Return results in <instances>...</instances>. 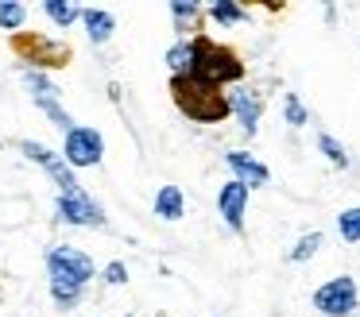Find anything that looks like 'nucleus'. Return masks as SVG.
I'll return each mask as SVG.
<instances>
[{"label": "nucleus", "mask_w": 360, "mask_h": 317, "mask_svg": "<svg viewBox=\"0 0 360 317\" xmlns=\"http://www.w3.org/2000/svg\"><path fill=\"white\" fill-rule=\"evenodd\" d=\"M47 275H51V298H55L58 309H74L86 294V286L94 283L97 267L82 247L70 244H55L47 247Z\"/></svg>", "instance_id": "f257e3e1"}, {"label": "nucleus", "mask_w": 360, "mask_h": 317, "mask_svg": "<svg viewBox=\"0 0 360 317\" xmlns=\"http://www.w3.org/2000/svg\"><path fill=\"white\" fill-rule=\"evenodd\" d=\"M171 101L186 120L194 124H221L233 116V105H229V93L221 85H210L202 77L186 74V77H171Z\"/></svg>", "instance_id": "f03ea898"}, {"label": "nucleus", "mask_w": 360, "mask_h": 317, "mask_svg": "<svg viewBox=\"0 0 360 317\" xmlns=\"http://www.w3.org/2000/svg\"><path fill=\"white\" fill-rule=\"evenodd\" d=\"M190 43H194V77H202L210 85H221V89L244 82V62L233 46L213 43L210 35H194Z\"/></svg>", "instance_id": "7ed1b4c3"}, {"label": "nucleus", "mask_w": 360, "mask_h": 317, "mask_svg": "<svg viewBox=\"0 0 360 317\" xmlns=\"http://www.w3.org/2000/svg\"><path fill=\"white\" fill-rule=\"evenodd\" d=\"M356 306H360L356 278H349V275H337L314 290V309L321 317H349V313H356Z\"/></svg>", "instance_id": "20e7f679"}, {"label": "nucleus", "mask_w": 360, "mask_h": 317, "mask_svg": "<svg viewBox=\"0 0 360 317\" xmlns=\"http://www.w3.org/2000/svg\"><path fill=\"white\" fill-rule=\"evenodd\" d=\"M20 151H24V159L39 162L43 170L51 174V182L58 186V193H70V190H82L78 178H74V167L63 159V151H51L47 143H39V139H20Z\"/></svg>", "instance_id": "39448f33"}, {"label": "nucleus", "mask_w": 360, "mask_h": 317, "mask_svg": "<svg viewBox=\"0 0 360 317\" xmlns=\"http://www.w3.org/2000/svg\"><path fill=\"white\" fill-rule=\"evenodd\" d=\"M63 159L70 167H97L105 159V139L94 124H78V128L66 131L63 139Z\"/></svg>", "instance_id": "423d86ee"}, {"label": "nucleus", "mask_w": 360, "mask_h": 317, "mask_svg": "<svg viewBox=\"0 0 360 317\" xmlns=\"http://www.w3.org/2000/svg\"><path fill=\"white\" fill-rule=\"evenodd\" d=\"M55 213L63 224H74V228H105V213L86 190H70L55 198Z\"/></svg>", "instance_id": "0eeeda50"}, {"label": "nucleus", "mask_w": 360, "mask_h": 317, "mask_svg": "<svg viewBox=\"0 0 360 317\" xmlns=\"http://www.w3.org/2000/svg\"><path fill=\"white\" fill-rule=\"evenodd\" d=\"M24 85H27V93H32L35 108H43V112L51 116V124H55L58 131L78 128V124L70 120V112H66V108L58 105V89L51 85V77H43L39 70H32V66H27V70H24Z\"/></svg>", "instance_id": "6e6552de"}, {"label": "nucleus", "mask_w": 360, "mask_h": 317, "mask_svg": "<svg viewBox=\"0 0 360 317\" xmlns=\"http://www.w3.org/2000/svg\"><path fill=\"white\" fill-rule=\"evenodd\" d=\"M12 46H16V54H24L27 62L35 66H47V70H58L70 62V46L66 43H55V39H43V35H16L12 39Z\"/></svg>", "instance_id": "1a4fd4ad"}, {"label": "nucleus", "mask_w": 360, "mask_h": 317, "mask_svg": "<svg viewBox=\"0 0 360 317\" xmlns=\"http://www.w3.org/2000/svg\"><path fill=\"white\" fill-rule=\"evenodd\" d=\"M217 213H221V221H225L233 232H244V213H248V186L236 182V178L221 186V193H217Z\"/></svg>", "instance_id": "9d476101"}, {"label": "nucleus", "mask_w": 360, "mask_h": 317, "mask_svg": "<svg viewBox=\"0 0 360 317\" xmlns=\"http://www.w3.org/2000/svg\"><path fill=\"white\" fill-rule=\"evenodd\" d=\"M225 167L233 170V178H236V182H244L248 190H259V186L271 182V170H267L256 155H248V151H229L225 155Z\"/></svg>", "instance_id": "9b49d317"}, {"label": "nucleus", "mask_w": 360, "mask_h": 317, "mask_svg": "<svg viewBox=\"0 0 360 317\" xmlns=\"http://www.w3.org/2000/svg\"><path fill=\"white\" fill-rule=\"evenodd\" d=\"M229 105H233V116L240 120L244 136H256V131H259V112H264V101H259L252 89H233V93H229Z\"/></svg>", "instance_id": "f8f14e48"}, {"label": "nucleus", "mask_w": 360, "mask_h": 317, "mask_svg": "<svg viewBox=\"0 0 360 317\" xmlns=\"http://www.w3.org/2000/svg\"><path fill=\"white\" fill-rule=\"evenodd\" d=\"M82 23H86V35H89V43H94V46L109 43L112 31H117V20H112L109 8H94V4L82 8Z\"/></svg>", "instance_id": "ddd939ff"}, {"label": "nucleus", "mask_w": 360, "mask_h": 317, "mask_svg": "<svg viewBox=\"0 0 360 317\" xmlns=\"http://www.w3.org/2000/svg\"><path fill=\"white\" fill-rule=\"evenodd\" d=\"M182 213H186V198H182V190L174 182L159 186L155 193V216H163V221H182Z\"/></svg>", "instance_id": "4468645a"}, {"label": "nucleus", "mask_w": 360, "mask_h": 317, "mask_svg": "<svg viewBox=\"0 0 360 317\" xmlns=\"http://www.w3.org/2000/svg\"><path fill=\"white\" fill-rule=\"evenodd\" d=\"M202 15H205V4H198V0H186V4H171V20H174V27L179 31H198L202 27ZM202 35V31H198Z\"/></svg>", "instance_id": "2eb2a0df"}, {"label": "nucleus", "mask_w": 360, "mask_h": 317, "mask_svg": "<svg viewBox=\"0 0 360 317\" xmlns=\"http://www.w3.org/2000/svg\"><path fill=\"white\" fill-rule=\"evenodd\" d=\"M205 15L213 23H221V27H236V23L248 20V8L233 4V0H213V4H205Z\"/></svg>", "instance_id": "dca6fc26"}, {"label": "nucleus", "mask_w": 360, "mask_h": 317, "mask_svg": "<svg viewBox=\"0 0 360 317\" xmlns=\"http://www.w3.org/2000/svg\"><path fill=\"white\" fill-rule=\"evenodd\" d=\"M167 66H171V77L194 74V43H190V39H179V43L167 51Z\"/></svg>", "instance_id": "f3484780"}, {"label": "nucleus", "mask_w": 360, "mask_h": 317, "mask_svg": "<svg viewBox=\"0 0 360 317\" xmlns=\"http://www.w3.org/2000/svg\"><path fill=\"white\" fill-rule=\"evenodd\" d=\"M43 15H47L55 27H70L74 20H82V8L66 4V0H47V4H43Z\"/></svg>", "instance_id": "a211bd4d"}, {"label": "nucleus", "mask_w": 360, "mask_h": 317, "mask_svg": "<svg viewBox=\"0 0 360 317\" xmlns=\"http://www.w3.org/2000/svg\"><path fill=\"white\" fill-rule=\"evenodd\" d=\"M337 232H341L345 244H360V205L337 213Z\"/></svg>", "instance_id": "6ab92c4d"}, {"label": "nucleus", "mask_w": 360, "mask_h": 317, "mask_svg": "<svg viewBox=\"0 0 360 317\" xmlns=\"http://www.w3.org/2000/svg\"><path fill=\"white\" fill-rule=\"evenodd\" d=\"M27 20V8L20 0H0V27L4 31H20Z\"/></svg>", "instance_id": "aec40b11"}, {"label": "nucleus", "mask_w": 360, "mask_h": 317, "mask_svg": "<svg viewBox=\"0 0 360 317\" xmlns=\"http://www.w3.org/2000/svg\"><path fill=\"white\" fill-rule=\"evenodd\" d=\"M318 151L326 155V159L333 162V167H341V170L349 167V151H345V147L337 143L333 136H329V131H318Z\"/></svg>", "instance_id": "412c9836"}, {"label": "nucleus", "mask_w": 360, "mask_h": 317, "mask_svg": "<svg viewBox=\"0 0 360 317\" xmlns=\"http://www.w3.org/2000/svg\"><path fill=\"white\" fill-rule=\"evenodd\" d=\"M318 247H321V232H306V236H298V244L287 252V259L290 263H306L310 255H318Z\"/></svg>", "instance_id": "4be33fe9"}, {"label": "nucleus", "mask_w": 360, "mask_h": 317, "mask_svg": "<svg viewBox=\"0 0 360 317\" xmlns=\"http://www.w3.org/2000/svg\"><path fill=\"white\" fill-rule=\"evenodd\" d=\"M283 120H287L290 128H302V124L310 120V112H306V105H302L298 93H287V97H283Z\"/></svg>", "instance_id": "5701e85b"}, {"label": "nucleus", "mask_w": 360, "mask_h": 317, "mask_svg": "<svg viewBox=\"0 0 360 317\" xmlns=\"http://www.w3.org/2000/svg\"><path fill=\"white\" fill-rule=\"evenodd\" d=\"M101 278H105V283H109V286H120V283H128V267H124V263H120V259H112L109 267L101 271Z\"/></svg>", "instance_id": "b1692460"}]
</instances>
